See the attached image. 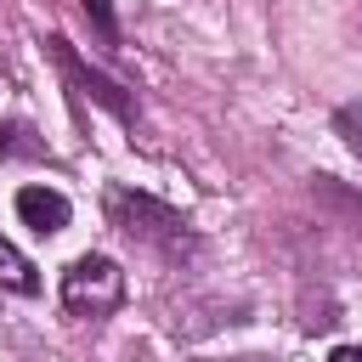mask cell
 Wrapping results in <instances>:
<instances>
[{
  "label": "cell",
  "instance_id": "1",
  "mask_svg": "<svg viewBox=\"0 0 362 362\" xmlns=\"http://www.w3.org/2000/svg\"><path fill=\"white\" fill-rule=\"evenodd\" d=\"M107 215H113V226H119L124 238L158 249L164 260H192V255H198V232H192L170 204H158V198H147V192L113 187V192H107Z\"/></svg>",
  "mask_w": 362,
  "mask_h": 362
},
{
  "label": "cell",
  "instance_id": "2",
  "mask_svg": "<svg viewBox=\"0 0 362 362\" xmlns=\"http://www.w3.org/2000/svg\"><path fill=\"white\" fill-rule=\"evenodd\" d=\"M119 300H124V272H119V260H107V255H79V260L62 272V305H68L74 317H107Z\"/></svg>",
  "mask_w": 362,
  "mask_h": 362
},
{
  "label": "cell",
  "instance_id": "3",
  "mask_svg": "<svg viewBox=\"0 0 362 362\" xmlns=\"http://www.w3.org/2000/svg\"><path fill=\"white\" fill-rule=\"evenodd\" d=\"M45 51H51V62L62 68V79H68V85H74L85 102L107 107V113H113V119H124V124L136 119V96H130L124 85H113L107 74H96V68H90V62H85V57H79L68 40H62V34H51V40H45Z\"/></svg>",
  "mask_w": 362,
  "mask_h": 362
},
{
  "label": "cell",
  "instance_id": "4",
  "mask_svg": "<svg viewBox=\"0 0 362 362\" xmlns=\"http://www.w3.org/2000/svg\"><path fill=\"white\" fill-rule=\"evenodd\" d=\"M311 198H317V209H328L334 226H345L351 238H362V187L339 181V175H317L311 181Z\"/></svg>",
  "mask_w": 362,
  "mask_h": 362
},
{
  "label": "cell",
  "instance_id": "5",
  "mask_svg": "<svg viewBox=\"0 0 362 362\" xmlns=\"http://www.w3.org/2000/svg\"><path fill=\"white\" fill-rule=\"evenodd\" d=\"M17 215H23V226L28 232H40V238H51V232H62L68 226V198L57 192V187H23L17 192Z\"/></svg>",
  "mask_w": 362,
  "mask_h": 362
},
{
  "label": "cell",
  "instance_id": "6",
  "mask_svg": "<svg viewBox=\"0 0 362 362\" xmlns=\"http://www.w3.org/2000/svg\"><path fill=\"white\" fill-rule=\"evenodd\" d=\"M0 288H11V294H34L40 288V277H34V266L0 238Z\"/></svg>",
  "mask_w": 362,
  "mask_h": 362
},
{
  "label": "cell",
  "instance_id": "7",
  "mask_svg": "<svg viewBox=\"0 0 362 362\" xmlns=\"http://www.w3.org/2000/svg\"><path fill=\"white\" fill-rule=\"evenodd\" d=\"M334 136L362 158V96H356V102H345V107L334 113Z\"/></svg>",
  "mask_w": 362,
  "mask_h": 362
},
{
  "label": "cell",
  "instance_id": "8",
  "mask_svg": "<svg viewBox=\"0 0 362 362\" xmlns=\"http://www.w3.org/2000/svg\"><path fill=\"white\" fill-rule=\"evenodd\" d=\"M85 11L102 23V34H113V17H107V6H102V0H85Z\"/></svg>",
  "mask_w": 362,
  "mask_h": 362
},
{
  "label": "cell",
  "instance_id": "9",
  "mask_svg": "<svg viewBox=\"0 0 362 362\" xmlns=\"http://www.w3.org/2000/svg\"><path fill=\"white\" fill-rule=\"evenodd\" d=\"M328 362H362V345H339V351H334Z\"/></svg>",
  "mask_w": 362,
  "mask_h": 362
}]
</instances>
